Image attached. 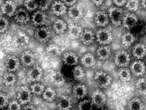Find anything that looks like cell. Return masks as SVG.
Wrapping results in <instances>:
<instances>
[{"instance_id": "obj_1", "label": "cell", "mask_w": 146, "mask_h": 110, "mask_svg": "<svg viewBox=\"0 0 146 110\" xmlns=\"http://www.w3.org/2000/svg\"><path fill=\"white\" fill-rule=\"evenodd\" d=\"M124 15L123 10L118 7H111L109 9V17L115 27H119L122 24Z\"/></svg>"}, {"instance_id": "obj_2", "label": "cell", "mask_w": 146, "mask_h": 110, "mask_svg": "<svg viewBox=\"0 0 146 110\" xmlns=\"http://www.w3.org/2000/svg\"><path fill=\"white\" fill-rule=\"evenodd\" d=\"M94 80L97 86L101 88L109 87L112 82V79L110 76L103 71H97L94 75Z\"/></svg>"}, {"instance_id": "obj_3", "label": "cell", "mask_w": 146, "mask_h": 110, "mask_svg": "<svg viewBox=\"0 0 146 110\" xmlns=\"http://www.w3.org/2000/svg\"><path fill=\"white\" fill-rule=\"evenodd\" d=\"M131 58L129 54L124 50H119L116 53L114 61L117 66L126 67L130 62Z\"/></svg>"}, {"instance_id": "obj_4", "label": "cell", "mask_w": 146, "mask_h": 110, "mask_svg": "<svg viewBox=\"0 0 146 110\" xmlns=\"http://www.w3.org/2000/svg\"><path fill=\"white\" fill-rule=\"evenodd\" d=\"M35 38L39 42L45 43L49 40L51 36V30L44 26L38 28L34 33Z\"/></svg>"}, {"instance_id": "obj_5", "label": "cell", "mask_w": 146, "mask_h": 110, "mask_svg": "<svg viewBox=\"0 0 146 110\" xmlns=\"http://www.w3.org/2000/svg\"><path fill=\"white\" fill-rule=\"evenodd\" d=\"M96 38L98 42L103 45L108 44L112 41V33L106 29H101L96 33Z\"/></svg>"}, {"instance_id": "obj_6", "label": "cell", "mask_w": 146, "mask_h": 110, "mask_svg": "<svg viewBox=\"0 0 146 110\" xmlns=\"http://www.w3.org/2000/svg\"><path fill=\"white\" fill-rule=\"evenodd\" d=\"M31 91L26 87H21L18 93V101L21 105L27 104L30 102L31 99Z\"/></svg>"}, {"instance_id": "obj_7", "label": "cell", "mask_w": 146, "mask_h": 110, "mask_svg": "<svg viewBox=\"0 0 146 110\" xmlns=\"http://www.w3.org/2000/svg\"><path fill=\"white\" fill-rule=\"evenodd\" d=\"M138 22V20L137 17L134 14L127 13L124 15L122 24L126 29L131 30L136 25Z\"/></svg>"}, {"instance_id": "obj_8", "label": "cell", "mask_w": 146, "mask_h": 110, "mask_svg": "<svg viewBox=\"0 0 146 110\" xmlns=\"http://www.w3.org/2000/svg\"><path fill=\"white\" fill-rule=\"evenodd\" d=\"M42 71L38 65H34L27 73L28 80L32 82H37L42 77Z\"/></svg>"}, {"instance_id": "obj_9", "label": "cell", "mask_w": 146, "mask_h": 110, "mask_svg": "<svg viewBox=\"0 0 146 110\" xmlns=\"http://www.w3.org/2000/svg\"><path fill=\"white\" fill-rule=\"evenodd\" d=\"M91 100L96 107L104 106L107 101V98L104 93L100 90L97 89L92 93Z\"/></svg>"}, {"instance_id": "obj_10", "label": "cell", "mask_w": 146, "mask_h": 110, "mask_svg": "<svg viewBox=\"0 0 146 110\" xmlns=\"http://www.w3.org/2000/svg\"><path fill=\"white\" fill-rule=\"evenodd\" d=\"M20 64V60L17 57L14 56H9L5 60V68L9 72H14L18 69Z\"/></svg>"}, {"instance_id": "obj_11", "label": "cell", "mask_w": 146, "mask_h": 110, "mask_svg": "<svg viewBox=\"0 0 146 110\" xmlns=\"http://www.w3.org/2000/svg\"><path fill=\"white\" fill-rule=\"evenodd\" d=\"M16 10L17 7L15 3L11 0H8L5 2L1 7L2 13L9 17L14 15Z\"/></svg>"}, {"instance_id": "obj_12", "label": "cell", "mask_w": 146, "mask_h": 110, "mask_svg": "<svg viewBox=\"0 0 146 110\" xmlns=\"http://www.w3.org/2000/svg\"><path fill=\"white\" fill-rule=\"evenodd\" d=\"M46 21L47 15L42 10H38L33 14L32 17V22L35 26H43L46 24Z\"/></svg>"}, {"instance_id": "obj_13", "label": "cell", "mask_w": 146, "mask_h": 110, "mask_svg": "<svg viewBox=\"0 0 146 110\" xmlns=\"http://www.w3.org/2000/svg\"><path fill=\"white\" fill-rule=\"evenodd\" d=\"M94 19L95 24L101 27H105L109 24V15L104 11H99L96 12Z\"/></svg>"}, {"instance_id": "obj_14", "label": "cell", "mask_w": 146, "mask_h": 110, "mask_svg": "<svg viewBox=\"0 0 146 110\" xmlns=\"http://www.w3.org/2000/svg\"><path fill=\"white\" fill-rule=\"evenodd\" d=\"M15 19L17 22L20 24H26L30 20V16L29 11L25 9H19L16 11Z\"/></svg>"}, {"instance_id": "obj_15", "label": "cell", "mask_w": 146, "mask_h": 110, "mask_svg": "<svg viewBox=\"0 0 146 110\" xmlns=\"http://www.w3.org/2000/svg\"><path fill=\"white\" fill-rule=\"evenodd\" d=\"M29 38L27 34L23 32H19L13 38V42L16 46L22 47L27 45L29 43Z\"/></svg>"}, {"instance_id": "obj_16", "label": "cell", "mask_w": 146, "mask_h": 110, "mask_svg": "<svg viewBox=\"0 0 146 110\" xmlns=\"http://www.w3.org/2000/svg\"><path fill=\"white\" fill-rule=\"evenodd\" d=\"M131 71L133 74L136 76H143L146 71L144 63L140 60L133 62L131 66Z\"/></svg>"}, {"instance_id": "obj_17", "label": "cell", "mask_w": 146, "mask_h": 110, "mask_svg": "<svg viewBox=\"0 0 146 110\" xmlns=\"http://www.w3.org/2000/svg\"><path fill=\"white\" fill-rule=\"evenodd\" d=\"M68 16L70 19L74 21H77L81 19L83 16V11L79 5H72L68 10Z\"/></svg>"}, {"instance_id": "obj_18", "label": "cell", "mask_w": 146, "mask_h": 110, "mask_svg": "<svg viewBox=\"0 0 146 110\" xmlns=\"http://www.w3.org/2000/svg\"><path fill=\"white\" fill-rule=\"evenodd\" d=\"M51 11L57 16L63 15L66 12V5L62 1H55L52 4Z\"/></svg>"}, {"instance_id": "obj_19", "label": "cell", "mask_w": 146, "mask_h": 110, "mask_svg": "<svg viewBox=\"0 0 146 110\" xmlns=\"http://www.w3.org/2000/svg\"><path fill=\"white\" fill-rule=\"evenodd\" d=\"M35 58L34 54L29 51H26L23 53L21 57L22 64L26 66H31L34 64Z\"/></svg>"}, {"instance_id": "obj_20", "label": "cell", "mask_w": 146, "mask_h": 110, "mask_svg": "<svg viewBox=\"0 0 146 110\" xmlns=\"http://www.w3.org/2000/svg\"><path fill=\"white\" fill-rule=\"evenodd\" d=\"M57 107L59 110H70L72 107V101L70 97L63 95L58 100Z\"/></svg>"}, {"instance_id": "obj_21", "label": "cell", "mask_w": 146, "mask_h": 110, "mask_svg": "<svg viewBox=\"0 0 146 110\" xmlns=\"http://www.w3.org/2000/svg\"><path fill=\"white\" fill-rule=\"evenodd\" d=\"M51 82L55 86L61 87L65 84L66 79L64 76L60 71H54L51 73L50 76Z\"/></svg>"}, {"instance_id": "obj_22", "label": "cell", "mask_w": 146, "mask_h": 110, "mask_svg": "<svg viewBox=\"0 0 146 110\" xmlns=\"http://www.w3.org/2000/svg\"><path fill=\"white\" fill-rule=\"evenodd\" d=\"M73 95L77 99H83L88 93V89L84 85L78 84L73 87Z\"/></svg>"}, {"instance_id": "obj_23", "label": "cell", "mask_w": 146, "mask_h": 110, "mask_svg": "<svg viewBox=\"0 0 146 110\" xmlns=\"http://www.w3.org/2000/svg\"><path fill=\"white\" fill-rule=\"evenodd\" d=\"M82 43L85 45H90L94 42L95 40V35L90 30L85 29L83 31L80 36Z\"/></svg>"}, {"instance_id": "obj_24", "label": "cell", "mask_w": 146, "mask_h": 110, "mask_svg": "<svg viewBox=\"0 0 146 110\" xmlns=\"http://www.w3.org/2000/svg\"><path fill=\"white\" fill-rule=\"evenodd\" d=\"M133 54L136 59L141 60L146 56V46L143 43L135 45L133 49Z\"/></svg>"}, {"instance_id": "obj_25", "label": "cell", "mask_w": 146, "mask_h": 110, "mask_svg": "<svg viewBox=\"0 0 146 110\" xmlns=\"http://www.w3.org/2000/svg\"><path fill=\"white\" fill-rule=\"evenodd\" d=\"M63 60L66 65L72 66L77 64L79 59L76 54L72 52H66L64 55Z\"/></svg>"}, {"instance_id": "obj_26", "label": "cell", "mask_w": 146, "mask_h": 110, "mask_svg": "<svg viewBox=\"0 0 146 110\" xmlns=\"http://www.w3.org/2000/svg\"><path fill=\"white\" fill-rule=\"evenodd\" d=\"M111 52L110 48L108 46L103 45L99 47L96 52L97 57L102 60H107L111 56Z\"/></svg>"}, {"instance_id": "obj_27", "label": "cell", "mask_w": 146, "mask_h": 110, "mask_svg": "<svg viewBox=\"0 0 146 110\" xmlns=\"http://www.w3.org/2000/svg\"><path fill=\"white\" fill-rule=\"evenodd\" d=\"M68 34L70 37L73 40L80 38L83 30L81 27L76 24H70L68 27Z\"/></svg>"}, {"instance_id": "obj_28", "label": "cell", "mask_w": 146, "mask_h": 110, "mask_svg": "<svg viewBox=\"0 0 146 110\" xmlns=\"http://www.w3.org/2000/svg\"><path fill=\"white\" fill-rule=\"evenodd\" d=\"M82 64L86 67H92L95 65L96 60L94 55L91 53L86 54L81 58Z\"/></svg>"}, {"instance_id": "obj_29", "label": "cell", "mask_w": 146, "mask_h": 110, "mask_svg": "<svg viewBox=\"0 0 146 110\" xmlns=\"http://www.w3.org/2000/svg\"><path fill=\"white\" fill-rule=\"evenodd\" d=\"M129 110H144V105L142 101L138 98H133L128 103Z\"/></svg>"}, {"instance_id": "obj_30", "label": "cell", "mask_w": 146, "mask_h": 110, "mask_svg": "<svg viewBox=\"0 0 146 110\" xmlns=\"http://www.w3.org/2000/svg\"><path fill=\"white\" fill-rule=\"evenodd\" d=\"M67 28V25L64 21L57 19L53 24V29L55 33L61 34L64 33Z\"/></svg>"}, {"instance_id": "obj_31", "label": "cell", "mask_w": 146, "mask_h": 110, "mask_svg": "<svg viewBox=\"0 0 146 110\" xmlns=\"http://www.w3.org/2000/svg\"><path fill=\"white\" fill-rule=\"evenodd\" d=\"M135 40V36L130 32L124 33L121 38V42L125 46H129Z\"/></svg>"}, {"instance_id": "obj_32", "label": "cell", "mask_w": 146, "mask_h": 110, "mask_svg": "<svg viewBox=\"0 0 146 110\" xmlns=\"http://www.w3.org/2000/svg\"><path fill=\"white\" fill-rule=\"evenodd\" d=\"M118 76L119 79L123 82H128L131 79V72L126 67H121L118 71Z\"/></svg>"}, {"instance_id": "obj_33", "label": "cell", "mask_w": 146, "mask_h": 110, "mask_svg": "<svg viewBox=\"0 0 146 110\" xmlns=\"http://www.w3.org/2000/svg\"><path fill=\"white\" fill-rule=\"evenodd\" d=\"M46 52L49 56L52 57H57L61 55L62 50L58 45L52 44L48 47Z\"/></svg>"}, {"instance_id": "obj_34", "label": "cell", "mask_w": 146, "mask_h": 110, "mask_svg": "<svg viewBox=\"0 0 146 110\" xmlns=\"http://www.w3.org/2000/svg\"><path fill=\"white\" fill-rule=\"evenodd\" d=\"M131 33L134 36H141L144 34L146 32V26L143 23L138 22L136 25L131 30Z\"/></svg>"}, {"instance_id": "obj_35", "label": "cell", "mask_w": 146, "mask_h": 110, "mask_svg": "<svg viewBox=\"0 0 146 110\" xmlns=\"http://www.w3.org/2000/svg\"><path fill=\"white\" fill-rule=\"evenodd\" d=\"M42 97L46 101L48 102L53 101L55 98L56 93L54 89L51 88H46L44 89L42 93Z\"/></svg>"}, {"instance_id": "obj_36", "label": "cell", "mask_w": 146, "mask_h": 110, "mask_svg": "<svg viewBox=\"0 0 146 110\" xmlns=\"http://www.w3.org/2000/svg\"><path fill=\"white\" fill-rule=\"evenodd\" d=\"M17 79L16 76L12 73V72L7 73L3 76V84L5 86H10L13 85L16 82Z\"/></svg>"}, {"instance_id": "obj_37", "label": "cell", "mask_w": 146, "mask_h": 110, "mask_svg": "<svg viewBox=\"0 0 146 110\" xmlns=\"http://www.w3.org/2000/svg\"><path fill=\"white\" fill-rule=\"evenodd\" d=\"M85 76V71L83 68L79 65L76 66L73 70V76L77 80H81Z\"/></svg>"}, {"instance_id": "obj_38", "label": "cell", "mask_w": 146, "mask_h": 110, "mask_svg": "<svg viewBox=\"0 0 146 110\" xmlns=\"http://www.w3.org/2000/svg\"><path fill=\"white\" fill-rule=\"evenodd\" d=\"M24 5L28 11H33L38 8V3L36 0H26Z\"/></svg>"}, {"instance_id": "obj_39", "label": "cell", "mask_w": 146, "mask_h": 110, "mask_svg": "<svg viewBox=\"0 0 146 110\" xmlns=\"http://www.w3.org/2000/svg\"><path fill=\"white\" fill-rule=\"evenodd\" d=\"M94 104L90 100H84L80 102L78 105L79 110H92L94 107Z\"/></svg>"}, {"instance_id": "obj_40", "label": "cell", "mask_w": 146, "mask_h": 110, "mask_svg": "<svg viewBox=\"0 0 146 110\" xmlns=\"http://www.w3.org/2000/svg\"><path fill=\"white\" fill-rule=\"evenodd\" d=\"M137 91L141 95H146V81L144 78L139 79L136 83Z\"/></svg>"}, {"instance_id": "obj_41", "label": "cell", "mask_w": 146, "mask_h": 110, "mask_svg": "<svg viewBox=\"0 0 146 110\" xmlns=\"http://www.w3.org/2000/svg\"><path fill=\"white\" fill-rule=\"evenodd\" d=\"M44 90V86L39 83L36 82L31 86V91L34 95H42Z\"/></svg>"}, {"instance_id": "obj_42", "label": "cell", "mask_w": 146, "mask_h": 110, "mask_svg": "<svg viewBox=\"0 0 146 110\" xmlns=\"http://www.w3.org/2000/svg\"><path fill=\"white\" fill-rule=\"evenodd\" d=\"M126 7L131 11H136L139 7L138 0H127L126 4Z\"/></svg>"}, {"instance_id": "obj_43", "label": "cell", "mask_w": 146, "mask_h": 110, "mask_svg": "<svg viewBox=\"0 0 146 110\" xmlns=\"http://www.w3.org/2000/svg\"><path fill=\"white\" fill-rule=\"evenodd\" d=\"M9 22L5 17L0 16V33H4L8 29Z\"/></svg>"}, {"instance_id": "obj_44", "label": "cell", "mask_w": 146, "mask_h": 110, "mask_svg": "<svg viewBox=\"0 0 146 110\" xmlns=\"http://www.w3.org/2000/svg\"><path fill=\"white\" fill-rule=\"evenodd\" d=\"M52 3V0H40L38 3V7L40 10L44 11L48 8Z\"/></svg>"}, {"instance_id": "obj_45", "label": "cell", "mask_w": 146, "mask_h": 110, "mask_svg": "<svg viewBox=\"0 0 146 110\" xmlns=\"http://www.w3.org/2000/svg\"><path fill=\"white\" fill-rule=\"evenodd\" d=\"M9 98L7 95L0 93V109L4 108L9 104Z\"/></svg>"}, {"instance_id": "obj_46", "label": "cell", "mask_w": 146, "mask_h": 110, "mask_svg": "<svg viewBox=\"0 0 146 110\" xmlns=\"http://www.w3.org/2000/svg\"><path fill=\"white\" fill-rule=\"evenodd\" d=\"M9 110H21V104L18 101H12L9 102L7 105Z\"/></svg>"}, {"instance_id": "obj_47", "label": "cell", "mask_w": 146, "mask_h": 110, "mask_svg": "<svg viewBox=\"0 0 146 110\" xmlns=\"http://www.w3.org/2000/svg\"><path fill=\"white\" fill-rule=\"evenodd\" d=\"M127 0H113V2L117 7H120L125 5Z\"/></svg>"}, {"instance_id": "obj_48", "label": "cell", "mask_w": 146, "mask_h": 110, "mask_svg": "<svg viewBox=\"0 0 146 110\" xmlns=\"http://www.w3.org/2000/svg\"><path fill=\"white\" fill-rule=\"evenodd\" d=\"M77 0H62V2L65 3L66 5L71 7L72 5H74Z\"/></svg>"}, {"instance_id": "obj_49", "label": "cell", "mask_w": 146, "mask_h": 110, "mask_svg": "<svg viewBox=\"0 0 146 110\" xmlns=\"http://www.w3.org/2000/svg\"><path fill=\"white\" fill-rule=\"evenodd\" d=\"M91 1L92 3L96 6L101 5L104 2V0H91Z\"/></svg>"}, {"instance_id": "obj_50", "label": "cell", "mask_w": 146, "mask_h": 110, "mask_svg": "<svg viewBox=\"0 0 146 110\" xmlns=\"http://www.w3.org/2000/svg\"><path fill=\"white\" fill-rule=\"evenodd\" d=\"M23 110H36V109L33 105H28L25 107Z\"/></svg>"}, {"instance_id": "obj_51", "label": "cell", "mask_w": 146, "mask_h": 110, "mask_svg": "<svg viewBox=\"0 0 146 110\" xmlns=\"http://www.w3.org/2000/svg\"><path fill=\"white\" fill-rule=\"evenodd\" d=\"M141 6L143 9H146V0H142L141 3Z\"/></svg>"}, {"instance_id": "obj_52", "label": "cell", "mask_w": 146, "mask_h": 110, "mask_svg": "<svg viewBox=\"0 0 146 110\" xmlns=\"http://www.w3.org/2000/svg\"><path fill=\"white\" fill-rule=\"evenodd\" d=\"M95 110H106V109L104 108V106L96 107Z\"/></svg>"}]
</instances>
